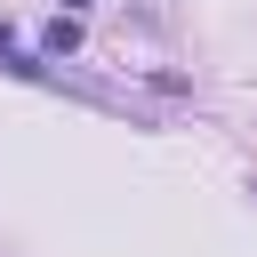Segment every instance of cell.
<instances>
[{
    "instance_id": "obj_2",
    "label": "cell",
    "mask_w": 257,
    "mask_h": 257,
    "mask_svg": "<svg viewBox=\"0 0 257 257\" xmlns=\"http://www.w3.org/2000/svg\"><path fill=\"white\" fill-rule=\"evenodd\" d=\"M64 8H80V0H64Z\"/></svg>"
},
{
    "instance_id": "obj_1",
    "label": "cell",
    "mask_w": 257,
    "mask_h": 257,
    "mask_svg": "<svg viewBox=\"0 0 257 257\" xmlns=\"http://www.w3.org/2000/svg\"><path fill=\"white\" fill-rule=\"evenodd\" d=\"M40 48H48V56H72V48H80V24H72V16H56V24L40 32Z\"/></svg>"
}]
</instances>
